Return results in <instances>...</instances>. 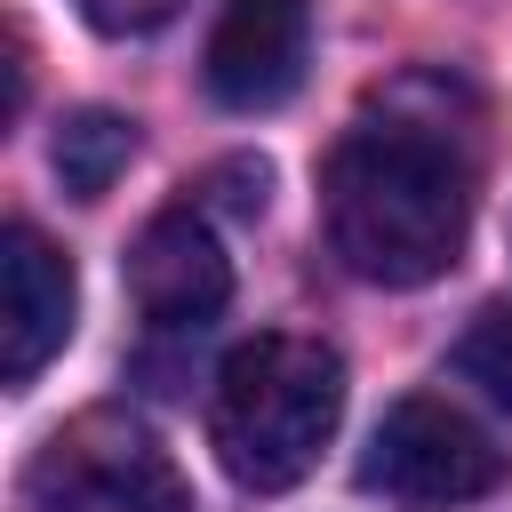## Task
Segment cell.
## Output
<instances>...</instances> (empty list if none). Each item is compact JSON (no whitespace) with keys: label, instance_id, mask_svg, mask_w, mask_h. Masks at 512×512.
Here are the masks:
<instances>
[{"label":"cell","instance_id":"6da1fadb","mask_svg":"<svg viewBox=\"0 0 512 512\" xmlns=\"http://www.w3.org/2000/svg\"><path fill=\"white\" fill-rule=\"evenodd\" d=\"M328 248L368 288H424L464 256L472 232V152L424 112H368L336 136L320 168Z\"/></svg>","mask_w":512,"mask_h":512},{"label":"cell","instance_id":"7a4b0ae2","mask_svg":"<svg viewBox=\"0 0 512 512\" xmlns=\"http://www.w3.org/2000/svg\"><path fill=\"white\" fill-rule=\"evenodd\" d=\"M344 416V360L320 336H256L216 368L208 440L248 496L296 488Z\"/></svg>","mask_w":512,"mask_h":512},{"label":"cell","instance_id":"3957f363","mask_svg":"<svg viewBox=\"0 0 512 512\" xmlns=\"http://www.w3.org/2000/svg\"><path fill=\"white\" fill-rule=\"evenodd\" d=\"M24 504L32 512H192L176 456L152 440V424L120 408H88L56 424L24 464Z\"/></svg>","mask_w":512,"mask_h":512},{"label":"cell","instance_id":"277c9868","mask_svg":"<svg viewBox=\"0 0 512 512\" xmlns=\"http://www.w3.org/2000/svg\"><path fill=\"white\" fill-rule=\"evenodd\" d=\"M360 488L400 512H456L504 488V448L448 400L408 392L384 408V424L360 448Z\"/></svg>","mask_w":512,"mask_h":512},{"label":"cell","instance_id":"5b68a950","mask_svg":"<svg viewBox=\"0 0 512 512\" xmlns=\"http://www.w3.org/2000/svg\"><path fill=\"white\" fill-rule=\"evenodd\" d=\"M312 56V0H232L208 32L200 80L224 112H272L304 88Z\"/></svg>","mask_w":512,"mask_h":512},{"label":"cell","instance_id":"8992f818","mask_svg":"<svg viewBox=\"0 0 512 512\" xmlns=\"http://www.w3.org/2000/svg\"><path fill=\"white\" fill-rule=\"evenodd\" d=\"M128 288H136V312L160 328V336H200L224 304H232V264L208 232L200 208H168L136 232L128 248Z\"/></svg>","mask_w":512,"mask_h":512},{"label":"cell","instance_id":"52a82bcc","mask_svg":"<svg viewBox=\"0 0 512 512\" xmlns=\"http://www.w3.org/2000/svg\"><path fill=\"white\" fill-rule=\"evenodd\" d=\"M72 312H80L72 256L48 232L8 224V240H0V376L32 384L72 344Z\"/></svg>","mask_w":512,"mask_h":512},{"label":"cell","instance_id":"ba28073f","mask_svg":"<svg viewBox=\"0 0 512 512\" xmlns=\"http://www.w3.org/2000/svg\"><path fill=\"white\" fill-rule=\"evenodd\" d=\"M128 160H136V120L112 112V104H80L56 128V176H64L72 200H104Z\"/></svg>","mask_w":512,"mask_h":512},{"label":"cell","instance_id":"9c48e42d","mask_svg":"<svg viewBox=\"0 0 512 512\" xmlns=\"http://www.w3.org/2000/svg\"><path fill=\"white\" fill-rule=\"evenodd\" d=\"M456 376L480 384V400H496L512 416V312H480L456 336Z\"/></svg>","mask_w":512,"mask_h":512},{"label":"cell","instance_id":"30bf717a","mask_svg":"<svg viewBox=\"0 0 512 512\" xmlns=\"http://www.w3.org/2000/svg\"><path fill=\"white\" fill-rule=\"evenodd\" d=\"M72 8H80L104 40H136V32H160L184 0H72Z\"/></svg>","mask_w":512,"mask_h":512}]
</instances>
